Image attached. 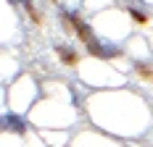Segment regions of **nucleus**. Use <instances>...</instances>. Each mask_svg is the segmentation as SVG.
Segmentation results:
<instances>
[{
	"label": "nucleus",
	"mask_w": 153,
	"mask_h": 147,
	"mask_svg": "<svg viewBox=\"0 0 153 147\" xmlns=\"http://www.w3.org/2000/svg\"><path fill=\"white\" fill-rule=\"evenodd\" d=\"M5 126H13V132H24V121L16 116H8L5 118Z\"/></svg>",
	"instance_id": "nucleus-3"
},
{
	"label": "nucleus",
	"mask_w": 153,
	"mask_h": 147,
	"mask_svg": "<svg viewBox=\"0 0 153 147\" xmlns=\"http://www.w3.org/2000/svg\"><path fill=\"white\" fill-rule=\"evenodd\" d=\"M58 55L66 60V66H76V53H74V50H69V47L58 45Z\"/></svg>",
	"instance_id": "nucleus-2"
},
{
	"label": "nucleus",
	"mask_w": 153,
	"mask_h": 147,
	"mask_svg": "<svg viewBox=\"0 0 153 147\" xmlns=\"http://www.w3.org/2000/svg\"><path fill=\"white\" fill-rule=\"evenodd\" d=\"M71 24H74V32L79 34V40H82V42L87 45V50H90L92 55L103 58V55H106V50H103V47L98 45V40H95V34H92V29L87 26V21H85V18H79V16L74 13V16H71Z\"/></svg>",
	"instance_id": "nucleus-1"
},
{
	"label": "nucleus",
	"mask_w": 153,
	"mask_h": 147,
	"mask_svg": "<svg viewBox=\"0 0 153 147\" xmlns=\"http://www.w3.org/2000/svg\"><path fill=\"white\" fill-rule=\"evenodd\" d=\"M132 18H135L137 24H148V16H143L140 11H132Z\"/></svg>",
	"instance_id": "nucleus-6"
},
{
	"label": "nucleus",
	"mask_w": 153,
	"mask_h": 147,
	"mask_svg": "<svg viewBox=\"0 0 153 147\" xmlns=\"http://www.w3.org/2000/svg\"><path fill=\"white\" fill-rule=\"evenodd\" d=\"M137 71H140V76H145V79H151V82H153V68H148V66H137Z\"/></svg>",
	"instance_id": "nucleus-5"
},
{
	"label": "nucleus",
	"mask_w": 153,
	"mask_h": 147,
	"mask_svg": "<svg viewBox=\"0 0 153 147\" xmlns=\"http://www.w3.org/2000/svg\"><path fill=\"white\" fill-rule=\"evenodd\" d=\"M21 5H24V8L29 11V16H32V18H34V21H37V24L42 21V16L37 13V11H34V5H32V0H21Z\"/></svg>",
	"instance_id": "nucleus-4"
}]
</instances>
